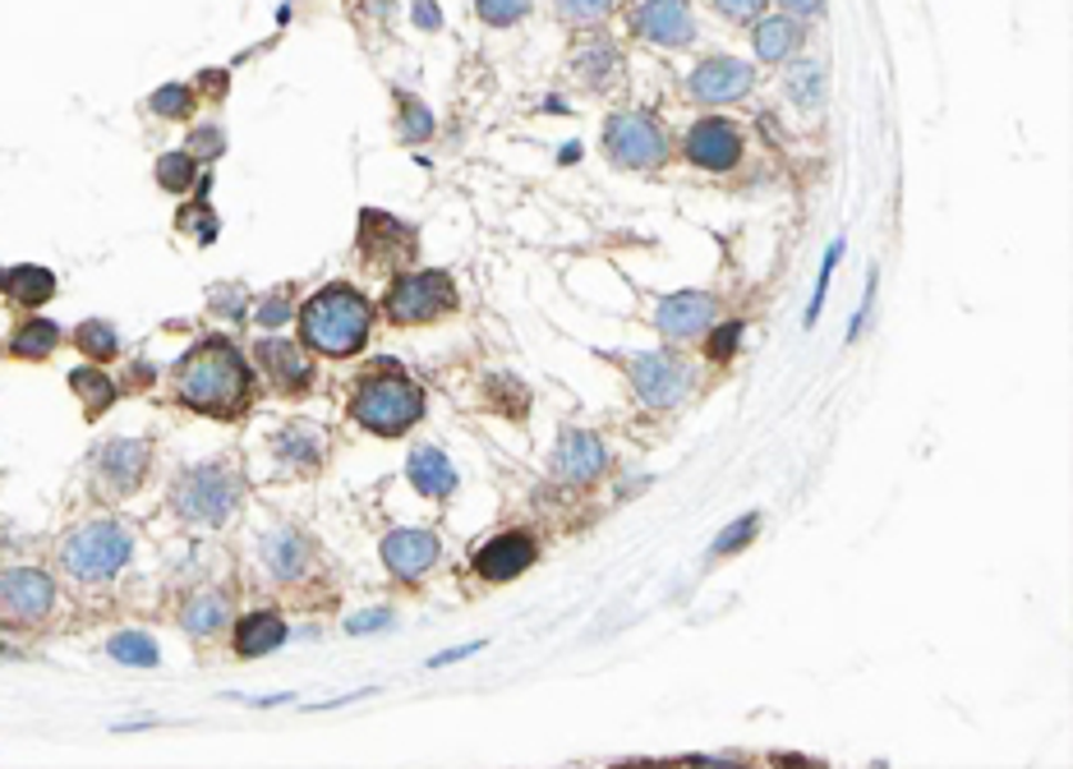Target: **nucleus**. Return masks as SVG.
Here are the masks:
<instances>
[{"label":"nucleus","mask_w":1073,"mask_h":769,"mask_svg":"<svg viewBox=\"0 0 1073 769\" xmlns=\"http://www.w3.org/2000/svg\"><path fill=\"white\" fill-rule=\"evenodd\" d=\"M655 323H659L664 336H678V342H687V336L710 332V323H715V300L700 295V291H678V295H668L659 304Z\"/></svg>","instance_id":"nucleus-16"},{"label":"nucleus","mask_w":1073,"mask_h":769,"mask_svg":"<svg viewBox=\"0 0 1073 769\" xmlns=\"http://www.w3.org/2000/svg\"><path fill=\"white\" fill-rule=\"evenodd\" d=\"M203 83H207V92H226V74H222V70H207Z\"/></svg>","instance_id":"nucleus-50"},{"label":"nucleus","mask_w":1073,"mask_h":769,"mask_svg":"<svg viewBox=\"0 0 1073 769\" xmlns=\"http://www.w3.org/2000/svg\"><path fill=\"white\" fill-rule=\"evenodd\" d=\"M6 291H10L19 304H47V300L55 295V276H51L47 267L23 263V267L6 272Z\"/></svg>","instance_id":"nucleus-25"},{"label":"nucleus","mask_w":1073,"mask_h":769,"mask_svg":"<svg viewBox=\"0 0 1073 769\" xmlns=\"http://www.w3.org/2000/svg\"><path fill=\"white\" fill-rule=\"evenodd\" d=\"M370 332H374V304L346 282L323 286L318 295L304 300V310H300V342L318 355H332V360H346V355L364 351Z\"/></svg>","instance_id":"nucleus-2"},{"label":"nucleus","mask_w":1073,"mask_h":769,"mask_svg":"<svg viewBox=\"0 0 1073 769\" xmlns=\"http://www.w3.org/2000/svg\"><path fill=\"white\" fill-rule=\"evenodd\" d=\"M250 392H254V368L244 364V355L231 342H199L180 360V402L203 415L235 419L250 406Z\"/></svg>","instance_id":"nucleus-1"},{"label":"nucleus","mask_w":1073,"mask_h":769,"mask_svg":"<svg viewBox=\"0 0 1073 769\" xmlns=\"http://www.w3.org/2000/svg\"><path fill=\"white\" fill-rule=\"evenodd\" d=\"M604 148H608V158L618 166L650 171V166H659L668 158V134H664V125L655 115L622 111V115H613L604 125Z\"/></svg>","instance_id":"nucleus-6"},{"label":"nucleus","mask_w":1073,"mask_h":769,"mask_svg":"<svg viewBox=\"0 0 1073 769\" xmlns=\"http://www.w3.org/2000/svg\"><path fill=\"white\" fill-rule=\"evenodd\" d=\"M180 623H185L190 636L207 640V636H217V631L231 623V604H226V595H217V590H203V595H194V599L185 604Z\"/></svg>","instance_id":"nucleus-23"},{"label":"nucleus","mask_w":1073,"mask_h":769,"mask_svg":"<svg viewBox=\"0 0 1073 769\" xmlns=\"http://www.w3.org/2000/svg\"><path fill=\"white\" fill-rule=\"evenodd\" d=\"M756 530H760V516H742V520H732V526L715 539V558H728V553H738V548H747L751 539H756Z\"/></svg>","instance_id":"nucleus-37"},{"label":"nucleus","mask_w":1073,"mask_h":769,"mask_svg":"<svg viewBox=\"0 0 1073 769\" xmlns=\"http://www.w3.org/2000/svg\"><path fill=\"white\" fill-rule=\"evenodd\" d=\"M466 655H479V640H470V645H452V650L434 655L428 664H434V668H443V664H456V659H466Z\"/></svg>","instance_id":"nucleus-47"},{"label":"nucleus","mask_w":1073,"mask_h":769,"mask_svg":"<svg viewBox=\"0 0 1073 769\" xmlns=\"http://www.w3.org/2000/svg\"><path fill=\"white\" fill-rule=\"evenodd\" d=\"M415 23L419 28H443V14L434 10V0H419V6H415Z\"/></svg>","instance_id":"nucleus-48"},{"label":"nucleus","mask_w":1073,"mask_h":769,"mask_svg":"<svg viewBox=\"0 0 1073 769\" xmlns=\"http://www.w3.org/2000/svg\"><path fill=\"white\" fill-rule=\"evenodd\" d=\"M406 470H411V484L419 488L424 498H447L456 488V470H452V461L438 447H415Z\"/></svg>","instance_id":"nucleus-21"},{"label":"nucleus","mask_w":1073,"mask_h":769,"mask_svg":"<svg viewBox=\"0 0 1073 769\" xmlns=\"http://www.w3.org/2000/svg\"><path fill=\"white\" fill-rule=\"evenodd\" d=\"M185 226H190V231H199V240H203V244H207L212 235H217V226H212V212H207L203 203H199V208H185V212H180V231H185Z\"/></svg>","instance_id":"nucleus-41"},{"label":"nucleus","mask_w":1073,"mask_h":769,"mask_svg":"<svg viewBox=\"0 0 1073 769\" xmlns=\"http://www.w3.org/2000/svg\"><path fill=\"white\" fill-rule=\"evenodd\" d=\"M756 88V70L738 55H710L700 60L687 79V92L700 102H738Z\"/></svg>","instance_id":"nucleus-10"},{"label":"nucleus","mask_w":1073,"mask_h":769,"mask_svg":"<svg viewBox=\"0 0 1073 769\" xmlns=\"http://www.w3.org/2000/svg\"><path fill=\"white\" fill-rule=\"evenodd\" d=\"M548 466H554V475L563 484H590L608 466V456H604V443L595 434H586V428H567V434L558 438Z\"/></svg>","instance_id":"nucleus-15"},{"label":"nucleus","mask_w":1073,"mask_h":769,"mask_svg":"<svg viewBox=\"0 0 1073 769\" xmlns=\"http://www.w3.org/2000/svg\"><path fill=\"white\" fill-rule=\"evenodd\" d=\"M282 640H286V623L277 613H250V618L235 623V655H244V659L272 655Z\"/></svg>","instance_id":"nucleus-20"},{"label":"nucleus","mask_w":1073,"mask_h":769,"mask_svg":"<svg viewBox=\"0 0 1073 769\" xmlns=\"http://www.w3.org/2000/svg\"><path fill=\"white\" fill-rule=\"evenodd\" d=\"M631 383H636V392H640V402H646V406L668 411V406H678L682 396H687V387H691V368H687L678 355H664V351H655V355H636V360H631Z\"/></svg>","instance_id":"nucleus-8"},{"label":"nucleus","mask_w":1073,"mask_h":769,"mask_svg":"<svg viewBox=\"0 0 1073 769\" xmlns=\"http://www.w3.org/2000/svg\"><path fill=\"white\" fill-rule=\"evenodd\" d=\"M226 148V134L217 125H199L190 139H185V152L190 158H217V152Z\"/></svg>","instance_id":"nucleus-39"},{"label":"nucleus","mask_w":1073,"mask_h":769,"mask_svg":"<svg viewBox=\"0 0 1073 769\" xmlns=\"http://www.w3.org/2000/svg\"><path fill=\"white\" fill-rule=\"evenodd\" d=\"M438 553H443V544L434 530H392L383 539V563L396 580H419L438 563Z\"/></svg>","instance_id":"nucleus-14"},{"label":"nucleus","mask_w":1073,"mask_h":769,"mask_svg":"<svg viewBox=\"0 0 1073 769\" xmlns=\"http://www.w3.org/2000/svg\"><path fill=\"white\" fill-rule=\"evenodd\" d=\"M387 240H406V226L396 222V217H387V212H364L360 217V244H364V254H387Z\"/></svg>","instance_id":"nucleus-30"},{"label":"nucleus","mask_w":1073,"mask_h":769,"mask_svg":"<svg viewBox=\"0 0 1073 769\" xmlns=\"http://www.w3.org/2000/svg\"><path fill=\"white\" fill-rule=\"evenodd\" d=\"M636 33L655 47H687L696 38V19L687 0H646L636 10Z\"/></svg>","instance_id":"nucleus-13"},{"label":"nucleus","mask_w":1073,"mask_h":769,"mask_svg":"<svg viewBox=\"0 0 1073 769\" xmlns=\"http://www.w3.org/2000/svg\"><path fill=\"white\" fill-rule=\"evenodd\" d=\"M783 88L802 111H816L824 102V70L816 65V60H797V65H788V74H783Z\"/></svg>","instance_id":"nucleus-24"},{"label":"nucleus","mask_w":1073,"mask_h":769,"mask_svg":"<svg viewBox=\"0 0 1073 769\" xmlns=\"http://www.w3.org/2000/svg\"><path fill=\"white\" fill-rule=\"evenodd\" d=\"M613 70H618V47H613L608 38H590L586 47H580V51H576V74H580V79H586V83H595V88H604Z\"/></svg>","instance_id":"nucleus-26"},{"label":"nucleus","mask_w":1073,"mask_h":769,"mask_svg":"<svg viewBox=\"0 0 1073 769\" xmlns=\"http://www.w3.org/2000/svg\"><path fill=\"white\" fill-rule=\"evenodd\" d=\"M419 415H424V392L396 364H378V374H370L351 396V419L378 438H402L406 428L419 424Z\"/></svg>","instance_id":"nucleus-3"},{"label":"nucleus","mask_w":1073,"mask_h":769,"mask_svg":"<svg viewBox=\"0 0 1073 769\" xmlns=\"http://www.w3.org/2000/svg\"><path fill=\"white\" fill-rule=\"evenodd\" d=\"M244 310V291L240 286H217V291H212V314H226V318H235Z\"/></svg>","instance_id":"nucleus-43"},{"label":"nucleus","mask_w":1073,"mask_h":769,"mask_svg":"<svg viewBox=\"0 0 1073 769\" xmlns=\"http://www.w3.org/2000/svg\"><path fill=\"white\" fill-rule=\"evenodd\" d=\"M428 134H434V111H428L424 102H415V98H402V139L406 143H424Z\"/></svg>","instance_id":"nucleus-35"},{"label":"nucleus","mask_w":1073,"mask_h":769,"mask_svg":"<svg viewBox=\"0 0 1073 769\" xmlns=\"http://www.w3.org/2000/svg\"><path fill=\"white\" fill-rule=\"evenodd\" d=\"M55 346H60V327L47 323V318H33L14 332V355L19 360H47Z\"/></svg>","instance_id":"nucleus-29"},{"label":"nucleus","mask_w":1073,"mask_h":769,"mask_svg":"<svg viewBox=\"0 0 1073 769\" xmlns=\"http://www.w3.org/2000/svg\"><path fill=\"white\" fill-rule=\"evenodd\" d=\"M738 336H742V323H728V327H719V336L710 342V355H715V360H728V355H732V346H738Z\"/></svg>","instance_id":"nucleus-46"},{"label":"nucleus","mask_w":1073,"mask_h":769,"mask_svg":"<svg viewBox=\"0 0 1073 769\" xmlns=\"http://www.w3.org/2000/svg\"><path fill=\"white\" fill-rule=\"evenodd\" d=\"M148 461H152L148 443H134V438H111V443H102V452H98V479H102L107 494L125 498V494H134V488L143 484V475H148Z\"/></svg>","instance_id":"nucleus-12"},{"label":"nucleus","mask_w":1073,"mask_h":769,"mask_svg":"<svg viewBox=\"0 0 1073 769\" xmlns=\"http://www.w3.org/2000/svg\"><path fill=\"white\" fill-rule=\"evenodd\" d=\"M613 6H618V0H558L567 23H599V19L613 14Z\"/></svg>","instance_id":"nucleus-38"},{"label":"nucleus","mask_w":1073,"mask_h":769,"mask_svg":"<svg viewBox=\"0 0 1073 769\" xmlns=\"http://www.w3.org/2000/svg\"><path fill=\"white\" fill-rule=\"evenodd\" d=\"M452 304H456V295H452L447 272H406V276H396L392 291H387V318L396 327L434 323L438 314L452 310Z\"/></svg>","instance_id":"nucleus-7"},{"label":"nucleus","mask_w":1073,"mask_h":769,"mask_svg":"<svg viewBox=\"0 0 1073 769\" xmlns=\"http://www.w3.org/2000/svg\"><path fill=\"white\" fill-rule=\"evenodd\" d=\"M475 10H479L484 23L507 28V23H516V19L530 14V0H475Z\"/></svg>","instance_id":"nucleus-36"},{"label":"nucleus","mask_w":1073,"mask_h":769,"mask_svg":"<svg viewBox=\"0 0 1073 769\" xmlns=\"http://www.w3.org/2000/svg\"><path fill=\"white\" fill-rule=\"evenodd\" d=\"M70 387L79 392V402H83L88 415H102V411L115 402V387H111V378L102 374V368H74V374H70Z\"/></svg>","instance_id":"nucleus-28"},{"label":"nucleus","mask_w":1073,"mask_h":769,"mask_svg":"<svg viewBox=\"0 0 1073 769\" xmlns=\"http://www.w3.org/2000/svg\"><path fill=\"white\" fill-rule=\"evenodd\" d=\"M392 627V608H374V613H355V618L346 623L351 636H364V631H383Z\"/></svg>","instance_id":"nucleus-42"},{"label":"nucleus","mask_w":1073,"mask_h":769,"mask_svg":"<svg viewBox=\"0 0 1073 769\" xmlns=\"http://www.w3.org/2000/svg\"><path fill=\"white\" fill-rule=\"evenodd\" d=\"M134 539L120 520H88L60 544V567L74 580H111L120 567L130 563Z\"/></svg>","instance_id":"nucleus-5"},{"label":"nucleus","mask_w":1073,"mask_h":769,"mask_svg":"<svg viewBox=\"0 0 1073 769\" xmlns=\"http://www.w3.org/2000/svg\"><path fill=\"white\" fill-rule=\"evenodd\" d=\"M687 158L696 166H705V171L738 166V158H742V130L732 125V120H719V115L696 120V125L687 130Z\"/></svg>","instance_id":"nucleus-11"},{"label":"nucleus","mask_w":1073,"mask_h":769,"mask_svg":"<svg viewBox=\"0 0 1073 769\" xmlns=\"http://www.w3.org/2000/svg\"><path fill=\"white\" fill-rule=\"evenodd\" d=\"M74 346H79L88 360H111V355L120 351V336H115V327H111V323H102V318H88V323L74 332Z\"/></svg>","instance_id":"nucleus-31"},{"label":"nucleus","mask_w":1073,"mask_h":769,"mask_svg":"<svg viewBox=\"0 0 1073 769\" xmlns=\"http://www.w3.org/2000/svg\"><path fill=\"white\" fill-rule=\"evenodd\" d=\"M843 254V240L830 244V254H824V267H820V282H816V295H811V310H807V327L820 318V304H824V291H830V276H834V263Z\"/></svg>","instance_id":"nucleus-40"},{"label":"nucleus","mask_w":1073,"mask_h":769,"mask_svg":"<svg viewBox=\"0 0 1073 769\" xmlns=\"http://www.w3.org/2000/svg\"><path fill=\"white\" fill-rule=\"evenodd\" d=\"M158 184L171 194H190L199 184V171H194V158L190 152H166V158L158 162Z\"/></svg>","instance_id":"nucleus-32"},{"label":"nucleus","mask_w":1073,"mask_h":769,"mask_svg":"<svg viewBox=\"0 0 1073 769\" xmlns=\"http://www.w3.org/2000/svg\"><path fill=\"white\" fill-rule=\"evenodd\" d=\"M148 111H158V115H166V120H185L190 111H194V92L185 88V83H166V88H158L148 98Z\"/></svg>","instance_id":"nucleus-33"},{"label":"nucleus","mask_w":1073,"mask_h":769,"mask_svg":"<svg viewBox=\"0 0 1073 769\" xmlns=\"http://www.w3.org/2000/svg\"><path fill=\"white\" fill-rule=\"evenodd\" d=\"M291 318V300H267V304H259V327H282Z\"/></svg>","instance_id":"nucleus-44"},{"label":"nucleus","mask_w":1073,"mask_h":769,"mask_svg":"<svg viewBox=\"0 0 1073 769\" xmlns=\"http://www.w3.org/2000/svg\"><path fill=\"white\" fill-rule=\"evenodd\" d=\"M719 6V14H728V19H756L760 10H765V0H715Z\"/></svg>","instance_id":"nucleus-45"},{"label":"nucleus","mask_w":1073,"mask_h":769,"mask_svg":"<svg viewBox=\"0 0 1073 769\" xmlns=\"http://www.w3.org/2000/svg\"><path fill=\"white\" fill-rule=\"evenodd\" d=\"M259 364L263 374L277 383L282 392H304L314 383V360L304 355L295 342H282V336H267V342H259Z\"/></svg>","instance_id":"nucleus-17"},{"label":"nucleus","mask_w":1073,"mask_h":769,"mask_svg":"<svg viewBox=\"0 0 1073 769\" xmlns=\"http://www.w3.org/2000/svg\"><path fill=\"white\" fill-rule=\"evenodd\" d=\"M310 438H318L314 428H304V424H295V428H286V434L277 438V452L286 456V461H295V466H318V443L314 447H304Z\"/></svg>","instance_id":"nucleus-34"},{"label":"nucleus","mask_w":1073,"mask_h":769,"mask_svg":"<svg viewBox=\"0 0 1073 769\" xmlns=\"http://www.w3.org/2000/svg\"><path fill=\"white\" fill-rule=\"evenodd\" d=\"M0 286H6V272H0Z\"/></svg>","instance_id":"nucleus-51"},{"label":"nucleus","mask_w":1073,"mask_h":769,"mask_svg":"<svg viewBox=\"0 0 1073 769\" xmlns=\"http://www.w3.org/2000/svg\"><path fill=\"white\" fill-rule=\"evenodd\" d=\"M240 503H244V484L226 466H194L171 488L175 516L194 520V526H226V520L240 512Z\"/></svg>","instance_id":"nucleus-4"},{"label":"nucleus","mask_w":1073,"mask_h":769,"mask_svg":"<svg viewBox=\"0 0 1073 769\" xmlns=\"http://www.w3.org/2000/svg\"><path fill=\"white\" fill-rule=\"evenodd\" d=\"M263 563H267V571L277 576V580H295V576H304V567H310V539H304L300 530H277V535H267L263 539Z\"/></svg>","instance_id":"nucleus-19"},{"label":"nucleus","mask_w":1073,"mask_h":769,"mask_svg":"<svg viewBox=\"0 0 1073 769\" xmlns=\"http://www.w3.org/2000/svg\"><path fill=\"white\" fill-rule=\"evenodd\" d=\"M55 608V586L47 571L33 567H10L0 571V613L14 623H42Z\"/></svg>","instance_id":"nucleus-9"},{"label":"nucleus","mask_w":1073,"mask_h":769,"mask_svg":"<svg viewBox=\"0 0 1073 769\" xmlns=\"http://www.w3.org/2000/svg\"><path fill=\"white\" fill-rule=\"evenodd\" d=\"M779 6H783L788 14H820V10H824V0H779Z\"/></svg>","instance_id":"nucleus-49"},{"label":"nucleus","mask_w":1073,"mask_h":769,"mask_svg":"<svg viewBox=\"0 0 1073 769\" xmlns=\"http://www.w3.org/2000/svg\"><path fill=\"white\" fill-rule=\"evenodd\" d=\"M802 47V23L792 14H775V19H760L756 23V55L770 60V65H783L788 55H797Z\"/></svg>","instance_id":"nucleus-22"},{"label":"nucleus","mask_w":1073,"mask_h":769,"mask_svg":"<svg viewBox=\"0 0 1073 769\" xmlns=\"http://www.w3.org/2000/svg\"><path fill=\"white\" fill-rule=\"evenodd\" d=\"M535 563V539L530 535H516V530H507V535H498V539H488L479 553H475V571L479 576H488V580H512V576H520Z\"/></svg>","instance_id":"nucleus-18"},{"label":"nucleus","mask_w":1073,"mask_h":769,"mask_svg":"<svg viewBox=\"0 0 1073 769\" xmlns=\"http://www.w3.org/2000/svg\"><path fill=\"white\" fill-rule=\"evenodd\" d=\"M107 655L115 659V664H125V668H158V645H152L143 631H115L111 636V645H107Z\"/></svg>","instance_id":"nucleus-27"}]
</instances>
